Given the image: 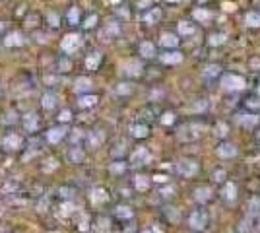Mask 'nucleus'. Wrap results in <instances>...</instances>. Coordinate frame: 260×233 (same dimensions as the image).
<instances>
[{"label":"nucleus","mask_w":260,"mask_h":233,"mask_svg":"<svg viewBox=\"0 0 260 233\" xmlns=\"http://www.w3.org/2000/svg\"><path fill=\"white\" fill-rule=\"evenodd\" d=\"M192 18L196 19V23H208V21H212L214 14H212V10H208L206 6H196V8L192 10Z\"/></svg>","instance_id":"1"},{"label":"nucleus","mask_w":260,"mask_h":233,"mask_svg":"<svg viewBox=\"0 0 260 233\" xmlns=\"http://www.w3.org/2000/svg\"><path fill=\"white\" fill-rule=\"evenodd\" d=\"M190 226L194 228V230H206V226H208V216H206V212L204 210H196L192 216H190Z\"/></svg>","instance_id":"2"},{"label":"nucleus","mask_w":260,"mask_h":233,"mask_svg":"<svg viewBox=\"0 0 260 233\" xmlns=\"http://www.w3.org/2000/svg\"><path fill=\"white\" fill-rule=\"evenodd\" d=\"M80 47V37L78 35H66L62 41V51L64 53H74Z\"/></svg>","instance_id":"3"},{"label":"nucleus","mask_w":260,"mask_h":233,"mask_svg":"<svg viewBox=\"0 0 260 233\" xmlns=\"http://www.w3.org/2000/svg\"><path fill=\"white\" fill-rule=\"evenodd\" d=\"M148 161H149V152H148L146 148L134 150V154H132V163H134V165H144V163H148Z\"/></svg>","instance_id":"4"},{"label":"nucleus","mask_w":260,"mask_h":233,"mask_svg":"<svg viewBox=\"0 0 260 233\" xmlns=\"http://www.w3.org/2000/svg\"><path fill=\"white\" fill-rule=\"evenodd\" d=\"M66 158H68L70 163H80V161L84 160V148H80V146H72V148H68Z\"/></svg>","instance_id":"5"},{"label":"nucleus","mask_w":260,"mask_h":233,"mask_svg":"<svg viewBox=\"0 0 260 233\" xmlns=\"http://www.w3.org/2000/svg\"><path fill=\"white\" fill-rule=\"evenodd\" d=\"M245 23L249 27H260V10H247L245 12Z\"/></svg>","instance_id":"6"},{"label":"nucleus","mask_w":260,"mask_h":233,"mask_svg":"<svg viewBox=\"0 0 260 233\" xmlns=\"http://www.w3.org/2000/svg\"><path fill=\"white\" fill-rule=\"evenodd\" d=\"M225 82H229V86H225V88H229V90H239V88H245V80H243L241 76L233 74V72H229V74L225 76Z\"/></svg>","instance_id":"7"},{"label":"nucleus","mask_w":260,"mask_h":233,"mask_svg":"<svg viewBox=\"0 0 260 233\" xmlns=\"http://www.w3.org/2000/svg\"><path fill=\"white\" fill-rule=\"evenodd\" d=\"M198 171V165L194 163V161H181L179 163V173L183 175V177H190L192 173H196Z\"/></svg>","instance_id":"8"},{"label":"nucleus","mask_w":260,"mask_h":233,"mask_svg":"<svg viewBox=\"0 0 260 233\" xmlns=\"http://www.w3.org/2000/svg\"><path fill=\"white\" fill-rule=\"evenodd\" d=\"M101 142H103V134L101 132H88L86 134V146L88 148H99Z\"/></svg>","instance_id":"9"},{"label":"nucleus","mask_w":260,"mask_h":233,"mask_svg":"<svg viewBox=\"0 0 260 233\" xmlns=\"http://www.w3.org/2000/svg\"><path fill=\"white\" fill-rule=\"evenodd\" d=\"M181 60H183V54L179 51H169V53L161 54V62H165V64H177Z\"/></svg>","instance_id":"10"},{"label":"nucleus","mask_w":260,"mask_h":233,"mask_svg":"<svg viewBox=\"0 0 260 233\" xmlns=\"http://www.w3.org/2000/svg\"><path fill=\"white\" fill-rule=\"evenodd\" d=\"M4 146H6L8 150H18V148H21V138H19L18 134H8V136L4 138Z\"/></svg>","instance_id":"11"},{"label":"nucleus","mask_w":260,"mask_h":233,"mask_svg":"<svg viewBox=\"0 0 260 233\" xmlns=\"http://www.w3.org/2000/svg\"><path fill=\"white\" fill-rule=\"evenodd\" d=\"M196 33V25L192 21H179V35H192Z\"/></svg>","instance_id":"12"},{"label":"nucleus","mask_w":260,"mask_h":233,"mask_svg":"<svg viewBox=\"0 0 260 233\" xmlns=\"http://www.w3.org/2000/svg\"><path fill=\"white\" fill-rule=\"evenodd\" d=\"M225 41H227V33H223V31H216V33H212V35H210V39H208V43H210V45H214V47L223 45Z\"/></svg>","instance_id":"13"},{"label":"nucleus","mask_w":260,"mask_h":233,"mask_svg":"<svg viewBox=\"0 0 260 233\" xmlns=\"http://www.w3.org/2000/svg\"><path fill=\"white\" fill-rule=\"evenodd\" d=\"M4 45H6V47H19V45H23V37H21L19 33H10V35L4 39Z\"/></svg>","instance_id":"14"},{"label":"nucleus","mask_w":260,"mask_h":233,"mask_svg":"<svg viewBox=\"0 0 260 233\" xmlns=\"http://www.w3.org/2000/svg\"><path fill=\"white\" fill-rule=\"evenodd\" d=\"M140 54L146 56V58H151L155 54V47L149 41H144V43H140Z\"/></svg>","instance_id":"15"},{"label":"nucleus","mask_w":260,"mask_h":233,"mask_svg":"<svg viewBox=\"0 0 260 233\" xmlns=\"http://www.w3.org/2000/svg\"><path fill=\"white\" fill-rule=\"evenodd\" d=\"M37 126H39V121H37V117H33V115H27V117H23V128H25L27 132H33V130H37Z\"/></svg>","instance_id":"16"},{"label":"nucleus","mask_w":260,"mask_h":233,"mask_svg":"<svg viewBox=\"0 0 260 233\" xmlns=\"http://www.w3.org/2000/svg\"><path fill=\"white\" fill-rule=\"evenodd\" d=\"M148 132H149L148 125H134V126L130 128V134H132L134 138H144V136H148Z\"/></svg>","instance_id":"17"},{"label":"nucleus","mask_w":260,"mask_h":233,"mask_svg":"<svg viewBox=\"0 0 260 233\" xmlns=\"http://www.w3.org/2000/svg\"><path fill=\"white\" fill-rule=\"evenodd\" d=\"M66 136V132L62 130V128H53V130H49V134H47V138H49V142H53V144H56V142H60L62 138Z\"/></svg>","instance_id":"18"},{"label":"nucleus","mask_w":260,"mask_h":233,"mask_svg":"<svg viewBox=\"0 0 260 233\" xmlns=\"http://www.w3.org/2000/svg\"><path fill=\"white\" fill-rule=\"evenodd\" d=\"M161 45H165V47H177L179 45V37L173 35V33H163L161 35Z\"/></svg>","instance_id":"19"},{"label":"nucleus","mask_w":260,"mask_h":233,"mask_svg":"<svg viewBox=\"0 0 260 233\" xmlns=\"http://www.w3.org/2000/svg\"><path fill=\"white\" fill-rule=\"evenodd\" d=\"M99 62H101V54L93 53L92 56L86 58V68H88V70H95V68L99 66Z\"/></svg>","instance_id":"20"},{"label":"nucleus","mask_w":260,"mask_h":233,"mask_svg":"<svg viewBox=\"0 0 260 233\" xmlns=\"http://www.w3.org/2000/svg\"><path fill=\"white\" fill-rule=\"evenodd\" d=\"M245 107L247 109H253V111H259L260 109V95H249L245 99Z\"/></svg>","instance_id":"21"},{"label":"nucleus","mask_w":260,"mask_h":233,"mask_svg":"<svg viewBox=\"0 0 260 233\" xmlns=\"http://www.w3.org/2000/svg\"><path fill=\"white\" fill-rule=\"evenodd\" d=\"M55 107H56L55 95H53V93H45V95H43V109H45V111H51V109H55Z\"/></svg>","instance_id":"22"},{"label":"nucleus","mask_w":260,"mask_h":233,"mask_svg":"<svg viewBox=\"0 0 260 233\" xmlns=\"http://www.w3.org/2000/svg\"><path fill=\"white\" fill-rule=\"evenodd\" d=\"M97 103V97L95 95H84V97H80V101H78V105L84 109V107H93Z\"/></svg>","instance_id":"23"},{"label":"nucleus","mask_w":260,"mask_h":233,"mask_svg":"<svg viewBox=\"0 0 260 233\" xmlns=\"http://www.w3.org/2000/svg\"><path fill=\"white\" fill-rule=\"evenodd\" d=\"M117 218L119 220H130L132 218V210H130L129 206H121V208H117Z\"/></svg>","instance_id":"24"},{"label":"nucleus","mask_w":260,"mask_h":233,"mask_svg":"<svg viewBox=\"0 0 260 233\" xmlns=\"http://www.w3.org/2000/svg\"><path fill=\"white\" fill-rule=\"evenodd\" d=\"M157 18H159V10H157V8H149V12L146 14V18H144V19L151 23V21H155Z\"/></svg>","instance_id":"25"},{"label":"nucleus","mask_w":260,"mask_h":233,"mask_svg":"<svg viewBox=\"0 0 260 233\" xmlns=\"http://www.w3.org/2000/svg\"><path fill=\"white\" fill-rule=\"evenodd\" d=\"M78 18H80V10L78 8H72L70 14H68V21L70 23H78Z\"/></svg>","instance_id":"26"},{"label":"nucleus","mask_w":260,"mask_h":233,"mask_svg":"<svg viewBox=\"0 0 260 233\" xmlns=\"http://www.w3.org/2000/svg\"><path fill=\"white\" fill-rule=\"evenodd\" d=\"M144 179H146V177H136L134 185H136L138 191H146V189H148V181H144Z\"/></svg>","instance_id":"27"},{"label":"nucleus","mask_w":260,"mask_h":233,"mask_svg":"<svg viewBox=\"0 0 260 233\" xmlns=\"http://www.w3.org/2000/svg\"><path fill=\"white\" fill-rule=\"evenodd\" d=\"M132 91V86L129 84H119V88H117V93H130Z\"/></svg>","instance_id":"28"},{"label":"nucleus","mask_w":260,"mask_h":233,"mask_svg":"<svg viewBox=\"0 0 260 233\" xmlns=\"http://www.w3.org/2000/svg\"><path fill=\"white\" fill-rule=\"evenodd\" d=\"M88 88H90V80H78V86H76V90H78V91L88 90Z\"/></svg>","instance_id":"29"},{"label":"nucleus","mask_w":260,"mask_h":233,"mask_svg":"<svg viewBox=\"0 0 260 233\" xmlns=\"http://www.w3.org/2000/svg\"><path fill=\"white\" fill-rule=\"evenodd\" d=\"M95 21H97V16H90L88 19H86V27L90 29V27H93L95 25Z\"/></svg>","instance_id":"30"},{"label":"nucleus","mask_w":260,"mask_h":233,"mask_svg":"<svg viewBox=\"0 0 260 233\" xmlns=\"http://www.w3.org/2000/svg\"><path fill=\"white\" fill-rule=\"evenodd\" d=\"M58 119H60L62 123H66V121H70V119H72V113H70V111H62Z\"/></svg>","instance_id":"31"},{"label":"nucleus","mask_w":260,"mask_h":233,"mask_svg":"<svg viewBox=\"0 0 260 233\" xmlns=\"http://www.w3.org/2000/svg\"><path fill=\"white\" fill-rule=\"evenodd\" d=\"M49 21H51L53 27H56V25H58V16H56V14H49Z\"/></svg>","instance_id":"32"},{"label":"nucleus","mask_w":260,"mask_h":233,"mask_svg":"<svg viewBox=\"0 0 260 233\" xmlns=\"http://www.w3.org/2000/svg\"><path fill=\"white\" fill-rule=\"evenodd\" d=\"M119 163H121V161H117V163L111 167V171H113V173H123V171H125V167H123V165H119Z\"/></svg>","instance_id":"33"},{"label":"nucleus","mask_w":260,"mask_h":233,"mask_svg":"<svg viewBox=\"0 0 260 233\" xmlns=\"http://www.w3.org/2000/svg\"><path fill=\"white\" fill-rule=\"evenodd\" d=\"M107 31H109V33H111V35H119V27H117V25H115V23H111V25H109V27H107Z\"/></svg>","instance_id":"34"},{"label":"nucleus","mask_w":260,"mask_h":233,"mask_svg":"<svg viewBox=\"0 0 260 233\" xmlns=\"http://www.w3.org/2000/svg\"><path fill=\"white\" fill-rule=\"evenodd\" d=\"M144 233H161V230H157V228H149V230H146Z\"/></svg>","instance_id":"35"},{"label":"nucleus","mask_w":260,"mask_h":233,"mask_svg":"<svg viewBox=\"0 0 260 233\" xmlns=\"http://www.w3.org/2000/svg\"><path fill=\"white\" fill-rule=\"evenodd\" d=\"M165 2H169V4H177V2H181V0H165Z\"/></svg>","instance_id":"36"},{"label":"nucleus","mask_w":260,"mask_h":233,"mask_svg":"<svg viewBox=\"0 0 260 233\" xmlns=\"http://www.w3.org/2000/svg\"><path fill=\"white\" fill-rule=\"evenodd\" d=\"M2 27H4V25H2V23H0V31H2Z\"/></svg>","instance_id":"37"},{"label":"nucleus","mask_w":260,"mask_h":233,"mask_svg":"<svg viewBox=\"0 0 260 233\" xmlns=\"http://www.w3.org/2000/svg\"><path fill=\"white\" fill-rule=\"evenodd\" d=\"M259 10H260V8H259Z\"/></svg>","instance_id":"38"}]
</instances>
